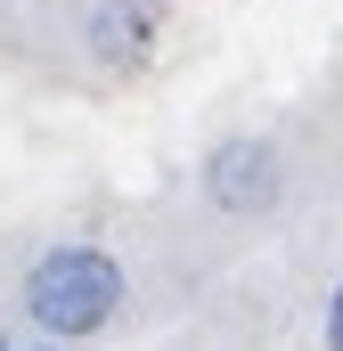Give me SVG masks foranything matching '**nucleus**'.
I'll return each instance as SVG.
<instances>
[{
    "mask_svg": "<svg viewBox=\"0 0 343 351\" xmlns=\"http://www.w3.org/2000/svg\"><path fill=\"white\" fill-rule=\"evenodd\" d=\"M204 196H213L221 213H261V204L278 196V147H261V139L221 147V156L204 164Z\"/></svg>",
    "mask_w": 343,
    "mask_h": 351,
    "instance_id": "obj_2",
    "label": "nucleus"
},
{
    "mask_svg": "<svg viewBox=\"0 0 343 351\" xmlns=\"http://www.w3.org/2000/svg\"><path fill=\"white\" fill-rule=\"evenodd\" d=\"M90 41L106 58H139L156 41V0H98L90 8Z\"/></svg>",
    "mask_w": 343,
    "mask_h": 351,
    "instance_id": "obj_3",
    "label": "nucleus"
},
{
    "mask_svg": "<svg viewBox=\"0 0 343 351\" xmlns=\"http://www.w3.org/2000/svg\"><path fill=\"white\" fill-rule=\"evenodd\" d=\"M41 351H49V343H41Z\"/></svg>",
    "mask_w": 343,
    "mask_h": 351,
    "instance_id": "obj_6",
    "label": "nucleus"
},
{
    "mask_svg": "<svg viewBox=\"0 0 343 351\" xmlns=\"http://www.w3.org/2000/svg\"><path fill=\"white\" fill-rule=\"evenodd\" d=\"M0 351H8V343H0Z\"/></svg>",
    "mask_w": 343,
    "mask_h": 351,
    "instance_id": "obj_5",
    "label": "nucleus"
},
{
    "mask_svg": "<svg viewBox=\"0 0 343 351\" xmlns=\"http://www.w3.org/2000/svg\"><path fill=\"white\" fill-rule=\"evenodd\" d=\"M25 311L41 335H98L123 311V262L98 245H49L41 262L25 269Z\"/></svg>",
    "mask_w": 343,
    "mask_h": 351,
    "instance_id": "obj_1",
    "label": "nucleus"
},
{
    "mask_svg": "<svg viewBox=\"0 0 343 351\" xmlns=\"http://www.w3.org/2000/svg\"><path fill=\"white\" fill-rule=\"evenodd\" d=\"M327 351H343V286H335V302H327Z\"/></svg>",
    "mask_w": 343,
    "mask_h": 351,
    "instance_id": "obj_4",
    "label": "nucleus"
}]
</instances>
